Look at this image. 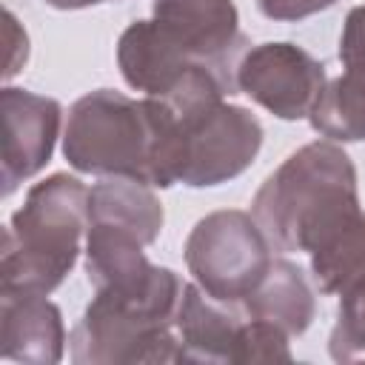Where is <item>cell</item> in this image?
<instances>
[{"mask_svg":"<svg viewBox=\"0 0 365 365\" xmlns=\"http://www.w3.org/2000/svg\"><path fill=\"white\" fill-rule=\"evenodd\" d=\"M251 214L271 248L311 254L359 214L356 171L348 154L334 143L302 145L262 182Z\"/></svg>","mask_w":365,"mask_h":365,"instance_id":"obj_1","label":"cell"},{"mask_svg":"<svg viewBox=\"0 0 365 365\" xmlns=\"http://www.w3.org/2000/svg\"><path fill=\"white\" fill-rule=\"evenodd\" d=\"M154 125L151 185H220L242 174L259 145L262 125L240 106L222 100L168 103L145 97Z\"/></svg>","mask_w":365,"mask_h":365,"instance_id":"obj_2","label":"cell"},{"mask_svg":"<svg viewBox=\"0 0 365 365\" xmlns=\"http://www.w3.org/2000/svg\"><path fill=\"white\" fill-rule=\"evenodd\" d=\"M86 228L88 188L77 177L54 174L31 185L6 225L0 294L54 291L77 262Z\"/></svg>","mask_w":365,"mask_h":365,"instance_id":"obj_3","label":"cell"},{"mask_svg":"<svg viewBox=\"0 0 365 365\" xmlns=\"http://www.w3.org/2000/svg\"><path fill=\"white\" fill-rule=\"evenodd\" d=\"M151 148L154 125L145 100L100 88L80 97L68 111L63 151L77 171L151 185Z\"/></svg>","mask_w":365,"mask_h":365,"instance_id":"obj_4","label":"cell"},{"mask_svg":"<svg viewBox=\"0 0 365 365\" xmlns=\"http://www.w3.org/2000/svg\"><path fill=\"white\" fill-rule=\"evenodd\" d=\"M185 262L197 285L214 299L242 302L271 271V242L245 211L202 217L185 242Z\"/></svg>","mask_w":365,"mask_h":365,"instance_id":"obj_5","label":"cell"},{"mask_svg":"<svg viewBox=\"0 0 365 365\" xmlns=\"http://www.w3.org/2000/svg\"><path fill=\"white\" fill-rule=\"evenodd\" d=\"M154 29L185 60L208 66L237 86L240 17L231 0H154Z\"/></svg>","mask_w":365,"mask_h":365,"instance_id":"obj_6","label":"cell"},{"mask_svg":"<svg viewBox=\"0 0 365 365\" xmlns=\"http://www.w3.org/2000/svg\"><path fill=\"white\" fill-rule=\"evenodd\" d=\"M237 88L282 120L308 117L325 88V66L294 43H262L242 54Z\"/></svg>","mask_w":365,"mask_h":365,"instance_id":"obj_7","label":"cell"},{"mask_svg":"<svg viewBox=\"0 0 365 365\" xmlns=\"http://www.w3.org/2000/svg\"><path fill=\"white\" fill-rule=\"evenodd\" d=\"M3 194L37 174L51 151L60 131V106L51 97L31 94L26 88H3Z\"/></svg>","mask_w":365,"mask_h":365,"instance_id":"obj_8","label":"cell"},{"mask_svg":"<svg viewBox=\"0 0 365 365\" xmlns=\"http://www.w3.org/2000/svg\"><path fill=\"white\" fill-rule=\"evenodd\" d=\"M3 297V356L26 362H57L63 354L60 311L46 294Z\"/></svg>","mask_w":365,"mask_h":365,"instance_id":"obj_9","label":"cell"},{"mask_svg":"<svg viewBox=\"0 0 365 365\" xmlns=\"http://www.w3.org/2000/svg\"><path fill=\"white\" fill-rule=\"evenodd\" d=\"M88 222L117 225L148 245L163 228V208L151 194V185L128 177H111L88 188Z\"/></svg>","mask_w":365,"mask_h":365,"instance_id":"obj_10","label":"cell"},{"mask_svg":"<svg viewBox=\"0 0 365 365\" xmlns=\"http://www.w3.org/2000/svg\"><path fill=\"white\" fill-rule=\"evenodd\" d=\"M242 308L265 322H274L288 336L302 334L314 317V297L302 271L285 259H274L265 279L242 299Z\"/></svg>","mask_w":365,"mask_h":365,"instance_id":"obj_11","label":"cell"},{"mask_svg":"<svg viewBox=\"0 0 365 365\" xmlns=\"http://www.w3.org/2000/svg\"><path fill=\"white\" fill-rule=\"evenodd\" d=\"M311 277L322 294H351L365 285V214H354L311 251Z\"/></svg>","mask_w":365,"mask_h":365,"instance_id":"obj_12","label":"cell"},{"mask_svg":"<svg viewBox=\"0 0 365 365\" xmlns=\"http://www.w3.org/2000/svg\"><path fill=\"white\" fill-rule=\"evenodd\" d=\"M308 117L314 131L328 140H365V77L345 71L325 83Z\"/></svg>","mask_w":365,"mask_h":365,"instance_id":"obj_13","label":"cell"},{"mask_svg":"<svg viewBox=\"0 0 365 365\" xmlns=\"http://www.w3.org/2000/svg\"><path fill=\"white\" fill-rule=\"evenodd\" d=\"M331 356L334 359H365V285L354 288L339 302L336 328L331 334Z\"/></svg>","mask_w":365,"mask_h":365,"instance_id":"obj_14","label":"cell"},{"mask_svg":"<svg viewBox=\"0 0 365 365\" xmlns=\"http://www.w3.org/2000/svg\"><path fill=\"white\" fill-rule=\"evenodd\" d=\"M339 60L345 71L365 77V6L351 9L342 37H339Z\"/></svg>","mask_w":365,"mask_h":365,"instance_id":"obj_15","label":"cell"},{"mask_svg":"<svg viewBox=\"0 0 365 365\" xmlns=\"http://www.w3.org/2000/svg\"><path fill=\"white\" fill-rule=\"evenodd\" d=\"M257 6L271 20H299L334 6V0H257Z\"/></svg>","mask_w":365,"mask_h":365,"instance_id":"obj_16","label":"cell"},{"mask_svg":"<svg viewBox=\"0 0 365 365\" xmlns=\"http://www.w3.org/2000/svg\"><path fill=\"white\" fill-rule=\"evenodd\" d=\"M54 9H83V6H94V3H106V0H46Z\"/></svg>","mask_w":365,"mask_h":365,"instance_id":"obj_17","label":"cell"}]
</instances>
